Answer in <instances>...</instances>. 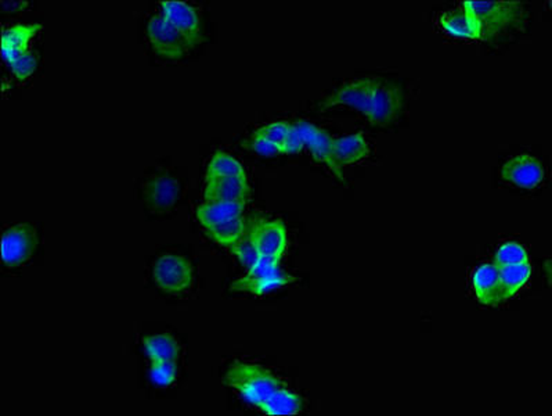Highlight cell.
Listing matches in <instances>:
<instances>
[{
	"label": "cell",
	"mask_w": 552,
	"mask_h": 416,
	"mask_svg": "<svg viewBox=\"0 0 552 416\" xmlns=\"http://www.w3.org/2000/svg\"><path fill=\"white\" fill-rule=\"evenodd\" d=\"M479 26L480 42H492L504 34L519 29L526 21L521 2H464Z\"/></svg>",
	"instance_id": "1"
},
{
	"label": "cell",
	"mask_w": 552,
	"mask_h": 416,
	"mask_svg": "<svg viewBox=\"0 0 552 416\" xmlns=\"http://www.w3.org/2000/svg\"><path fill=\"white\" fill-rule=\"evenodd\" d=\"M223 383L234 389L242 400L257 407L277 389L286 386L273 372L252 362L235 361L225 374Z\"/></svg>",
	"instance_id": "2"
},
{
	"label": "cell",
	"mask_w": 552,
	"mask_h": 416,
	"mask_svg": "<svg viewBox=\"0 0 552 416\" xmlns=\"http://www.w3.org/2000/svg\"><path fill=\"white\" fill-rule=\"evenodd\" d=\"M153 279L159 290L166 295L179 296L190 290L196 273L188 257L164 254L154 264Z\"/></svg>",
	"instance_id": "3"
},
{
	"label": "cell",
	"mask_w": 552,
	"mask_h": 416,
	"mask_svg": "<svg viewBox=\"0 0 552 416\" xmlns=\"http://www.w3.org/2000/svg\"><path fill=\"white\" fill-rule=\"evenodd\" d=\"M38 246L34 225L19 224L4 229L2 235V261L7 268H19L28 263Z\"/></svg>",
	"instance_id": "4"
},
{
	"label": "cell",
	"mask_w": 552,
	"mask_h": 416,
	"mask_svg": "<svg viewBox=\"0 0 552 416\" xmlns=\"http://www.w3.org/2000/svg\"><path fill=\"white\" fill-rule=\"evenodd\" d=\"M248 227L259 256L283 258L288 247V229L283 220L259 218L248 222Z\"/></svg>",
	"instance_id": "5"
},
{
	"label": "cell",
	"mask_w": 552,
	"mask_h": 416,
	"mask_svg": "<svg viewBox=\"0 0 552 416\" xmlns=\"http://www.w3.org/2000/svg\"><path fill=\"white\" fill-rule=\"evenodd\" d=\"M147 39L156 55L168 60H180L191 50L188 42L181 38L162 14H154L147 23Z\"/></svg>",
	"instance_id": "6"
},
{
	"label": "cell",
	"mask_w": 552,
	"mask_h": 416,
	"mask_svg": "<svg viewBox=\"0 0 552 416\" xmlns=\"http://www.w3.org/2000/svg\"><path fill=\"white\" fill-rule=\"evenodd\" d=\"M502 180L518 189L534 190L544 182L546 170L539 158L521 153L505 161L500 171Z\"/></svg>",
	"instance_id": "7"
},
{
	"label": "cell",
	"mask_w": 552,
	"mask_h": 416,
	"mask_svg": "<svg viewBox=\"0 0 552 416\" xmlns=\"http://www.w3.org/2000/svg\"><path fill=\"white\" fill-rule=\"evenodd\" d=\"M161 14L173 28L194 49L203 42L201 19L196 7L184 2H161Z\"/></svg>",
	"instance_id": "8"
},
{
	"label": "cell",
	"mask_w": 552,
	"mask_h": 416,
	"mask_svg": "<svg viewBox=\"0 0 552 416\" xmlns=\"http://www.w3.org/2000/svg\"><path fill=\"white\" fill-rule=\"evenodd\" d=\"M296 124L303 135L305 148L310 151L313 160L328 166L333 175L337 176L341 182L346 183L342 166L338 164L335 154H334V139L331 138L330 134L326 129L318 128L315 124H310L305 119H299Z\"/></svg>",
	"instance_id": "9"
},
{
	"label": "cell",
	"mask_w": 552,
	"mask_h": 416,
	"mask_svg": "<svg viewBox=\"0 0 552 416\" xmlns=\"http://www.w3.org/2000/svg\"><path fill=\"white\" fill-rule=\"evenodd\" d=\"M381 82V80H375V78H365V80H356L345 83L343 87L335 90L331 96L324 100L321 110H328L337 106H349L365 116L375 90L378 89Z\"/></svg>",
	"instance_id": "10"
},
{
	"label": "cell",
	"mask_w": 552,
	"mask_h": 416,
	"mask_svg": "<svg viewBox=\"0 0 552 416\" xmlns=\"http://www.w3.org/2000/svg\"><path fill=\"white\" fill-rule=\"evenodd\" d=\"M403 109V92L395 85L380 83L375 90L365 119L372 127H387L399 119Z\"/></svg>",
	"instance_id": "11"
},
{
	"label": "cell",
	"mask_w": 552,
	"mask_h": 416,
	"mask_svg": "<svg viewBox=\"0 0 552 416\" xmlns=\"http://www.w3.org/2000/svg\"><path fill=\"white\" fill-rule=\"evenodd\" d=\"M178 180L168 173H157L146 188V200L150 210L157 214L171 212L179 199Z\"/></svg>",
	"instance_id": "12"
},
{
	"label": "cell",
	"mask_w": 552,
	"mask_h": 416,
	"mask_svg": "<svg viewBox=\"0 0 552 416\" xmlns=\"http://www.w3.org/2000/svg\"><path fill=\"white\" fill-rule=\"evenodd\" d=\"M471 285L476 300L485 307H499L504 301L499 268L493 263H485L478 266L473 271Z\"/></svg>",
	"instance_id": "13"
},
{
	"label": "cell",
	"mask_w": 552,
	"mask_h": 416,
	"mask_svg": "<svg viewBox=\"0 0 552 416\" xmlns=\"http://www.w3.org/2000/svg\"><path fill=\"white\" fill-rule=\"evenodd\" d=\"M251 188L247 175L207 180L203 188V202H242L247 203Z\"/></svg>",
	"instance_id": "14"
},
{
	"label": "cell",
	"mask_w": 552,
	"mask_h": 416,
	"mask_svg": "<svg viewBox=\"0 0 552 416\" xmlns=\"http://www.w3.org/2000/svg\"><path fill=\"white\" fill-rule=\"evenodd\" d=\"M42 31V24H17L4 29L2 35V58L7 65L29 50L32 39Z\"/></svg>",
	"instance_id": "15"
},
{
	"label": "cell",
	"mask_w": 552,
	"mask_h": 416,
	"mask_svg": "<svg viewBox=\"0 0 552 416\" xmlns=\"http://www.w3.org/2000/svg\"><path fill=\"white\" fill-rule=\"evenodd\" d=\"M255 408L269 416L298 415L305 408V403L301 394L283 386L267 396Z\"/></svg>",
	"instance_id": "16"
},
{
	"label": "cell",
	"mask_w": 552,
	"mask_h": 416,
	"mask_svg": "<svg viewBox=\"0 0 552 416\" xmlns=\"http://www.w3.org/2000/svg\"><path fill=\"white\" fill-rule=\"evenodd\" d=\"M439 24L448 35L454 36V38L480 41L479 26L476 23L475 17L472 16L470 10L464 6L441 14Z\"/></svg>",
	"instance_id": "17"
},
{
	"label": "cell",
	"mask_w": 552,
	"mask_h": 416,
	"mask_svg": "<svg viewBox=\"0 0 552 416\" xmlns=\"http://www.w3.org/2000/svg\"><path fill=\"white\" fill-rule=\"evenodd\" d=\"M247 203L242 202H203L197 207V220L203 229L230 221L233 218L244 215Z\"/></svg>",
	"instance_id": "18"
},
{
	"label": "cell",
	"mask_w": 552,
	"mask_h": 416,
	"mask_svg": "<svg viewBox=\"0 0 552 416\" xmlns=\"http://www.w3.org/2000/svg\"><path fill=\"white\" fill-rule=\"evenodd\" d=\"M372 153L370 144L362 132L334 139V154L341 166L360 163Z\"/></svg>",
	"instance_id": "19"
},
{
	"label": "cell",
	"mask_w": 552,
	"mask_h": 416,
	"mask_svg": "<svg viewBox=\"0 0 552 416\" xmlns=\"http://www.w3.org/2000/svg\"><path fill=\"white\" fill-rule=\"evenodd\" d=\"M143 346L150 361L178 362L180 357V343L169 333L144 337Z\"/></svg>",
	"instance_id": "20"
},
{
	"label": "cell",
	"mask_w": 552,
	"mask_h": 416,
	"mask_svg": "<svg viewBox=\"0 0 552 416\" xmlns=\"http://www.w3.org/2000/svg\"><path fill=\"white\" fill-rule=\"evenodd\" d=\"M500 282H502V297L511 300L529 282L532 276V264H517V266H497Z\"/></svg>",
	"instance_id": "21"
},
{
	"label": "cell",
	"mask_w": 552,
	"mask_h": 416,
	"mask_svg": "<svg viewBox=\"0 0 552 416\" xmlns=\"http://www.w3.org/2000/svg\"><path fill=\"white\" fill-rule=\"evenodd\" d=\"M298 281L296 276L283 275L274 276V278L264 279V281H247V279L240 278L232 283V290L244 291L248 295L262 296L270 295L273 291L279 290V289L286 288V286L292 285Z\"/></svg>",
	"instance_id": "22"
},
{
	"label": "cell",
	"mask_w": 552,
	"mask_h": 416,
	"mask_svg": "<svg viewBox=\"0 0 552 416\" xmlns=\"http://www.w3.org/2000/svg\"><path fill=\"white\" fill-rule=\"evenodd\" d=\"M203 231L211 241L229 250L233 244L237 243L242 239V235L247 231V220H245L244 215H240V217L233 218L230 221L207 227Z\"/></svg>",
	"instance_id": "23"
},
{
	"label": "cell",
	"mask_w": 552,
	"mask_h": 416,
	"mask_svg": "<svg viewBox=\"0 0 552 416\" xmlns=\"http://www.w3.org/2000/svg\"><path fill=\"white\" fill-rule=\"evenodd\" d=\"M245 175L244 166L237 158L223 150H218L211 158L207 168V180Z\"/></svg>",
	"instance_id": "24"
},
{
	"label": "cell",
	"mask_w": 552,
	"mask_h": 416,
	"mask_svg": "<svg viewBox=\"0 0 552 416\" xmlns=\"http://www.w3.org/2000/svg\"><path fill=\"white\" fill-rule=\"evenodd\" d=\"M530 263L529 253L522 244L517 242H505L494 253L493 264L495 266H517Z\"/></svg>",
	"instance_id": "25"
},
{
	"label": "cell",
	"mask_w": 552,
	"mask_h": 416,
	"mask_svg": "<svg viewBox=\"0 0 552 416\" xmlns=\"http://www.w3.org/2000/svg\"><path fill=\"white\" fill-rule=\"evenodd\" d=\"M229 250L230 253L237 257L238 261L242 263V266H244L247 271H249V269L257 263V259H259L261 256L257 253V247H255L254 241H252L251 232H249V227H248V222L247 231L242 235V239H240L237 243L233 244Z\"/></svg>",
	"instance_id": "26"
},
{
	"label": "cell",
	"mask_w": 552,
	"mask_h": 416,
	"mask_svg": "<svg viewBox=\"0 0 552 416\" xmlns=\"http://www.w3.org/2000/svg\"><path fill=\"white\" fill-rule=\"evenodd\" d=\"M149 376L159 388H169L178 379V362L151 361Z\"/></svg>",
	"instance_id": "27"
},
{
	"label": "cell",
	"mask_w": 552,
	"mask_h": 416,
	"mask_svg": "<svg viewBox=\"0 0 552 416\" xmlns=\"http://www.w3.org/2000/svg\"><path fill=\"white\" fill-rule=\"evenodd\" d=\"M280 264H281V258L261 256L257 259V263L249 271H247L244 279L247 281H264V279L283 275Z\"/></svg>",
	"instance_id": "28"
},
{
	"label": "cell",
	"mask_w": 552,
	"mask_h": 416,
	"mask_svg": "<svg viewBox=\"0 0 552 416\" xmlns=\"http://www.w3.org/2000/svg\"><path fill=\"white\" fill-rule=\"evenodd\" d=\"M14 77L19 81H26L35 73L38 68V56L29 49L21 58H17L9 65Z\"/></svg>",
	"instance_id": "29"
},
{
	"label": "cell",
	"mask_w": 552,
	"mask_h": 416,
	"mask_svg": "<svg viewBox=\"0 0 552 416\" xmlns=\"http://www.w3.org/2000/svg\"><path fill=\"white\" fill-rule=\"evenodd\" d=\"M245 146H247L249 150L257 153V156H262V158H277V156H281V154H283L280 144L269 142L267 139L257 136V135L255 134L252 135V138L249 139V141H247Z\"/></svg>",
	"instance_id": "30"
},
{
	"label": "cell",
	"mask_w": 552,
	"mask_h": 416,
	"mask_svg": "<svg viewBox=\"0 0 552 416\" xmlns=\"http://www.w3.org/2000/svg\"><path fill=\"white\" fill-rule=\"evenodd\" d=\"M289 125L291 124L286 121L270 122V124L264 125L261 128H257L254 134L281 146L284 139H286L287 134H288Z\"/></svg>",
	"instance_id": "31"
},
{
	"label": "cell",
	"mask_w": 552,
	"mask_h": 416,
	"mask_svg": "<svg viewBox=\"0 0 552 416\" xmlns=\"http://www.w3.org/2000/svg\"><path fill=\"white\" fill-rule=\"evenodd\" d=\"M303 148H305L303 135H302L298 124L294 122V124L289 125L288 134L281 144V150H283V154H298Z\"/></svg>",
	"instance_id": "32"
},
{
	"label": "cell",
	"mask_w": 552,
	"mask_h": 416,
	"mask_svg": "<svg viewBox=\"0 0 552 416\" xmlns=\"http://www.w3.org/2000/svg\"><path fill=\"white\" fill-rule=\"evenodd\" d=\"M2 6L4 12H19V10L26 9L28 4L27 2H4Z\"/></svg>",
	"instance_id": "33"
}]
</instances>
